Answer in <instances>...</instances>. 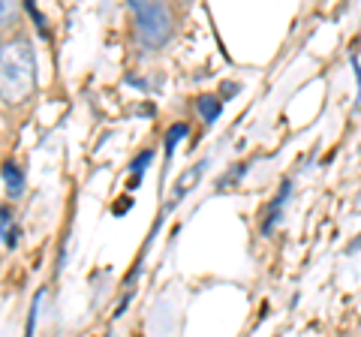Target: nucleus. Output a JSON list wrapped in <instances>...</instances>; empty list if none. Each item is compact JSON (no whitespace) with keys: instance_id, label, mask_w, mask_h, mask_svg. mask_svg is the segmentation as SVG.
<instances>
[{"instance_id":"4","label":"nucleus","mask_w":361,"mask_h":337,"mask_svg":"<svg viewBox=\"0 0 361 337\" xmlns=\"http://www.w3.org/2000/svg\"><path fill=\"white\" fill-rule=\"evenodd\" d=\"M151 160H154V151H142L139 157H135V163L130 166V172H133V178H130V190H135V187H139L142 175H145V166H148Z\"/></svg>"},{"instance_id":"6","label":"nucleus","mask_w":361,"mask_h":337,"mask_svg":"<svg viewBox=\"0 0 361 337\" xmlns=\"http://www.w3.org/2000/svg\"><path fill=\"white\" fill-rule=\"evenodd\" d=\"M187 133H190V127H187V123H175V127L166 133V154H169V157H172V151H175L178 139H184Z\"/></svg>"},{"instance_id":"7","label":"nucleus","mask_w":361,"mask_h":337,"mask_svg":"<svg viewBox=\"0 0 361 337\" xmlns=\"http://www.w3.org/2000/svg\"><path fill=\"white\" fill-rule=\"evenodd\" d=\"M39 301H42V295H37V298H33V305H30V317H27L25 337H33V325H37V317H39Z\"/></svg>"},{"instance_id":"5","label":"nucleus","mask_w":361,"mask_h":337,"mask_svg":"<svg viewBox=\"0 0 361 337\" xmlns=\"http://www.w3.org/2000/svg\"><path fill=\"white\" fill-rule=\"evenodd\" d=\"M199 115L205 118V123L220 118V99L217 97H199Z\"/></svg>"},{"instance_id":"2","label":"nucleus","mask_w":361,"mask_h":337,"mask_svg":"<svg viewBox=\"0 0 361 337\" xmlns=\"http://www.w3.org/2000/svg\"><path fill=\"white\" fill-rule=\"evenodd\" d=\"M135 16V27H139V39L151 49H160L163 42L172 37V16L163 4H130Z\"/></svg>"},{"instance_id":"3","label":"nucleus","mask_w":361,"mask_h":337,"mask_svg":"<svg viewBox=\"0 0 361 337\" xmlns=\"http://www.w3.org/2000/svg\"><path fill=\"white\" fill-rule=\"evenodd\" d=\"M4 187H6V193L13 196V199L21 196V190H25V178H21L16 163H6L4 166Z\"/></svg>"},{"instance_id":"1","label":"nucleus","mask_w":361,"mask_h":337,"mask_svg":"<svg viewBox=\"0 0 361 337\" xmlns=\"http://www.w3.org/2000/svg\"><path fill=\"white\" fill-rule=\"evenodd\" d=\"M0 73H4L6 103H21V99H27L33 94V87H37V54H33L27 39L4 42Z\"/></svg>"}]
</instances>
